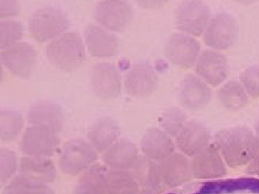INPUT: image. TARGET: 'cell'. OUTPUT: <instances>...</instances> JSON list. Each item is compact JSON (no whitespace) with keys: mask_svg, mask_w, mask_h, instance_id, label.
I'll return each instance as SVG.
<instances>
[{"mask_svg":"<svg viewBox=\"0 0 259 194\" xmlns=\"http://www.w3.org/2000/svg\"><path fill=\"white\" fill-rule=\"evenodd\" d=\"M131 172L139 183L141 194H160L166 189L163 183L158 163L144 156H139Z\"/></svg>","mask_w":259,"mask_h":194,"instance_id":"d6986e66","label":"cell"},{"mask_svg":"<svg viewBox=\"0 0 259 194\" xmlns=\"http://www.w3.org/2000/svg\"><path fill=\"white\" fill-rule=\"evenodd\" d=\"M46 56L58 69L72 72L79 69L86 59V48L79 32L67 31L49 42Z\"/></svg>","mask_w":259,"mask_h":194,"instance_id":"7a4b0ae2","label":"cell"},{"mask_svg":"<svg viewBox=\"0 0 259 194\" xmlns=\"http://www.w3.org/2000/svg\"><path fill=\"white\" fill-rule=\"evenodd\" d=\"M185 112L177 107H168L160 116L158 123L162 130L171 137H176L187 123Z\"/></svg>","mask_w":259,"mask_h":194,"instance_id":"f1b7e54d","label":"cell"},{"mask_svg":"<svg viewBox=\"0 0 259 194\" xmlns=\"http://www.w3.org/2000/svg\"><path fill=\"white\" fill-rule=\"evenodd\" d=\"M158 166L162 183L166 188L181 186L194 178L191 161L182 153L175 152L158 161Z\"/></svg>","mask_w":259,"mask_h":194,"instance_id":"4fadbf2b","label":"cell"},{"mask_svg":"<svg viewBox=\"0 0 259 194\" xmlns=\"http://www.w3.org/2000/svg\"><path fill=\"white\" fill-rule=\"evenodd\" d=\"M139 157V149L136 144L128 139H122L107 150L103 160L112 169L127 170L131 169Z\"/></svg>","mask_w":259,"mask_h":194,"instance_id":"603a6c76","label":"cell"},{"mask_svg":"<svg viewBox=\"0 0 259 194\" xmlns=\"http://www.w3.org/2000/svg\"><path fill=\"white\" fill-rule=\"evenodd\" d=\"M126 93L134 97L150 96L156 91L158 77L152 66L146 62L134 64L124 82Z\"/></svg>","mask_w":259,"mask_h":194,"instance_id":"5bb4252c","label":"cell"},{"mask_svg":"<svg viewBox=\"0 0 259 194\" xmlns=\"http://www.w3.org/2000/svg\"><path fill=\"white\" fill-rule=\"evenodd\" d=\"M106 167L95 163L79 178L75 194H107Z\"/></svg>","mask_w":259,"mask_h":194,"instance_id":"cb8c5ba5","label":"cell"},{"mask_svg":"<svg viewBox=\"0 0 259 194\" xmlns=\"http://www.w3.org/2000/svg\"><path fill=\"white\" fill-rule=\"evenodd\" d=\"M24 127L23 117L19 112L9 109L0 111V137L2 140L9 142L20 134Z\"/></svg>","mask_w":259,"mask_h":194,"instance_id":"83f0119b","label":"cell"},{"mask_svg":"<svg viewBox=\"0 0 259 194\" xmlns=\"http://www.w3.org/2000/svg\"><path fill=\"white\" fill-rule=\"evenodd\" d=\"M194 71L204 82L215 87L228 79L230 65L226 56L222 53L207 49L202 51L199 56Z\"/></svg>","mask_w":259,"mask_h":194,"instance_id":"8fae6325","label":"cell"},{"mask_svg":"<svg viewBox=\"0 0 259 194\" xmlns=\"http://www.w3.org/2000/svg\"><path fill=\"white\" fill-rule=\"evenodd\" d=\"M176 143L171 136L157 127H151L145 132L140 143L144 156L154 161H161L175 152Z\"/></svg>","mask_w":259,"mask_h":194,"instance_id":"44dd1931","label":"cell"},{"mask_svg":"<svg viewBox=\"0 0 259 194\" xmlns=\"http://www.w3.org/2000/svg\"><path fill=\"white\" fill-rule=\"evenodd\" d=\"M203 35L207 46L215 51L229 49L234 45L238 35L236 18L223 12L213 15Z\"/></svg>","mask_w":259,"mask_h":194,"instance_id":"ba28073f","label":"cell"},{"mask_svg":"<svg viewBox=\"0 0 259 194\" xmlns=\"http://www.w3.org/2000/svg\"><path fill=\"white\" fill-rule=\"evenodd\" d=\"M5 194H54L44 182L19 176L5 189Z\"/></svg>","mask_w":259,"mask_h":194,"instance_id":"f546056e","label":"cell"},{"mask_svg":"<svg viewBox=\"0 0 259 194\" xmlns=\"http://www.w3.org/2000/svg\"><path fill=\"white\" fill-rule=\"evenodd\" d=\"M91 86L94 93L102 100H111L120 94L122 83L120 73L115 65L97 63L91 73Z\"/></svg>","mask_w":259,"mask_h":194,"instance_id":"7c38bea8","label":"cell"},{"mask_svg":"<svg viewBox=\"0 0 259 194\" xmlns=\"http://www.w3.org/2000/svg\"><path fill=\"white\" fill-rule=\"evenodd\" d=\"M247 171L250 174L259 177V137H255L254 148Z\"/></svg>","mask_w":259,"mask_h":194,"instance_id":"e575fe53","label":"cell"},{"mask_svg":"<svg viewBox=\"0 0 259 194\" xmlns=\"http://www.w3.org/2000/svg\"><path fill=\"white\" fill-rule=\"evenodd\" d=\"M85 45L89 54L95 58L115 57L120 43L115 34L97 24H90L84 32Z\"/></svg>","mask_w":259,"mask_h":194,"instance_id":"2e32d148","label":"cell"},{"mask_svg":"<svg viewBox=\"0 0 259 194\" xmlns=\"http://www.w3.org/2000/svg\"><path fill=\"white\" fill-rule=\"evenodd\" d=\"M20 170L21 176L44 183L56 177L55 166L48 158L25 156L20 161Z\"/></svg>","mask_w":259,"mask_h":194,"instance_id":"d4e9b609","label":"cell"},{"mask_svg":"<svg viewBox=\"0 0 259 194\" xmlns=\"http://www.w3.org/2000/svg\"><path fill=\"white\" fill-rule=\"evenodd\" d=\"M120 132L118 125L108 117L97 121L89 129V142L97 153H105L118 140Z\"/></svg>","mask_w":259,"mask_h":194,"instance_id":"7402d4cb","label":"cell"},{"mask_svg":"<svg viewBox=\"0 0 259 194\" xmlns=\"http://www.w3.org/2000/svg\"><path fill=\"white\" fill-rule=\"evenodd\" d=\"M190 161L192 174L197 179H215L226 175V163L214 144H209Z\"/></svg>","mask_w":259,"mask_h":194,"instance_id":"9a60e30c","label":"cell"},{"mask_svg":"<svg viewBox=\"0 0 259 194\" xmlns=\"http://www.w3.org/2000/svg\"><path fill=\"white\" fill-rule=\"evenodd\" d=\"M107 194H141V191L131 171L111 169L107 172Z\"/></svg>","mask_w":259,"mask_h":194,"instance_id":"4316f807","label":"cell"},{"mask_svg":"<svg viewBox=\"0 0 259 194\" xmlns=\"http://www.w3.org/2000/svg\"><path fill=\"white\" fill-rule=\"evenodd\" d=\"M69 16L55 6H46L34 12L28 19V30L35 41L50 42L67 32Z\"/></svg>","mask_w":259,"mask_h":194,"instance_id":"3957f363","label":"cell"},{"mask_svg":"<svg viewBox=\"0 0 259 194\" xmlns=\"http://www.w3.org/2000/svg\"><path fill=\"white\" fill-rule=\"evenodd\" d=\"M255 131H256L257 134H258L259 137V120H258V122H256V124H255Z\"/></svg>","mask_w":259,"mask_h":194,"instance_id":"d590c367","label":"cell"},{"mask_svg":"<svg viewBox=\"0 0 259 194\" xmlns=\"http://www.w3.org/2000/svg\"><path fill=\"white\" fill-rule=\"evenodd\" d=\"M20 8L18 2L15 0H0V18L9 19L17 16Z\"/></svg>","mask_w":259,"mask_h":194,"instance_id":"836d02e7","label":"cell"},{"mask_svg":"<svg viewBox=\"0 0 259 194\" xmlns=\"http://www.w3.org/2000/svg\"><path fill=\"white\" fill-rule=\"evenodd\" d=\"M16 154L8 149L0 151V169H1L2 181L9 179L13 176L17 169Z\"/></svg>","mask_w":259,"mask_h":194,"instance_id":"d6a6232c","label":"cell"},{"mask_svg":"<svg viewBox=\"0 0 259 194\" xmlns=\"http://www.w3.org/2000/svg\"><path fill=\"white\" fill-rule=\"evenodd\" d=\"M27 117L30 125L45 127L56 133L60 132L64 126V115L60 105L48 100L34 104Z\"/></svg>","mask_w":259,"mask_h":194,"instance_id":"ffe728a7","label":"cell"},{"mask_svg":"<svg viewBox=\"0 0 259 194\" xmlns=\"http://www.w3.org/2000/svg\"><path fill=\"white\" fill-rule=\"evenodd\" d=\"M56 134L45 127L30 126L22 136L19 148L27 156L51 157L55 154L60 144Z\"/></svg>","mask_w":259,"mask_h":194,"instance_id":"9c48e42d","label":"cell"},{"mask_svg":"<svg viewBox=\"0 0 259 194\" xmlns=\"http://www.w3.org/2000/svg\"><path fill=\"white\" fill-rule=\"evenodd\" d=\"M23 25L18 20L7 19L0 22V48H6L18 43L23 36Z\"/></svg>","mask_w":259,"mask_h":194,"instance_id":"4dcf8cb0","label":"cell"},{"mask_svg":"<svg viewBox=\"0 0 259 194\" xmlns=\"http://www.w3.org/2000/svg\"><path fill=\"white\" fill-rule=\"evenodd\" d=\"M212 96L209 85L199 76L189 74L181 81L179 101L186 109L195 110L203 108L211 102Z\"/></svg>","mask_w":259,"mask_h":194,"instance_id":"e0dca14e","label":"cell"},{"mask_svg":"<svg viewBox=\"0 0 259 194\" xmlns=\"http://www.w3.org/2000/svg\"><path fill=\"white\" fill-rule=\"evenodd\" d=\"M94 18L109 31L120 32L132 21L134 10L128 2L123 0L100 1L94 9Z\"/></svg>","mask_w":259,"mask_h":194,"instance_id":"8992f818","label":"cell"},{"mask_svg":"<svg viewBox=\"0 0 259 194\" xmlns=\"http://www.w3.org/2000/svg\"><path fill=\"white\" fill-rule=\"evenodd\" d=\"M175 138L180 153L192 158L210 144L211 134L205 126L191 120L187 122Z\"/></svg>","mask_w":259,"mask_h":194,"instance_id":"ac0fdd59","label":"cell"},{"mask_svg":"<svg viewBox=\"0 0 259 194\" xmlns=\"http://www.w3.org/2000/svg\"><path fill=\"white\" fill-rule=\"evenodd\" d=\"M239 78L240 82L249 96L259 97V66L253 65L246 68Z\"/></svg>","mask_w":259,"mask_h":194,"instance_id":"1f68e13d","label":"cell"},{"mask_svg":"<svg viewBox=\"0 0 259 194\" xmlns=\"http://www.w3.org/2000/svg\"><path fill=\"white\" fill-rule=\"evenodd\" d=\"M97 159V152L90 142L83 139H71L61 149L59 166L68 174H79L95 164Z\"/></svg>","mask_w":259,"mask_h":194,"instance_id":"5b68a950","label":"cell"},{"mask_svg":"<svg viewBox=\"0 0 259 194\" xmlns=\"http://www.w3.org/2000/svg\"><path fill=\"white\" fill-rule=\"evenodd\" d=\"M200 50V43L195 37L175 32L167 40L164 54L172 64L180 69H187L196 64Z\"/></svg>","mask_w":259,"mask_h":194,"instance_id":"30bf717a","label":"cell"},{"mask_svg":"<svg viewBox=\"0 0 259 194\" xmlns=\"http://www.w3.org/2000/svg\"><path fill=\"white\" fill-rule=\"evenodd\" d=\"M211 18V10L203 2H182L175 10L177 30L192 37L203 35Z\"/></svg>","mask_w":259,"mask_h":194,"instance_id":"277c9868","label":"cell"},{"mask_svg":"<svg viewBox=\"0 0 259 194\" xmlns=\"http://www.w3.org/2000/svg\"><path fill=\"white\" fill-rule=\"evenodd\" d=\"M255 136L248 127H229L218 131L214 137V146L231 168H239L249 163Z\"/></svg>","mask_w":259,"mask_h":194,"instance_id":"6da1fadb","label":"cell"},{"mask_svg":"<svg viewBox=\"0 0 259 194\" xmlns=\"http://www.w3.org/2000/svg\"><path fill=\"white\" fill-rule=\"evenodd\" d=\"M0 60L11 74L20 79L30 77L37 60L36 49L28 42H19L1 50Z\"/></svg>","mask_w":259,"mask_h":194,"instance_id":"52a82bcc","label":"cell"},{"mask_svg":"<svg viewBox=\"0 0 259 194\" xmlns=\"http://www.w3.org/2000/svg\"><path fill=\"white\" fill-rule=\"evenodd\" d=\"M170 194H172V193H170Z\"/></svg>","mask_w":259,"mask_h":194,"instance_id":"8d00e7d4","label":"cell"},{"mask_svg":"<svg viewBox=\"0 0 259 194\" xmlns=\"http://www.w3.org/2000/svg\"><path fill=\"white\" fill-rule=\"evenodd\" d=\"M218 100L231 111L241 110L248 103V93L239 81L232 80L221 86L217 92Z\"/></svg>","mask_w":259,"mask_h":194,"instance_id":"484cf974","label":"cell"}]
</instances>
